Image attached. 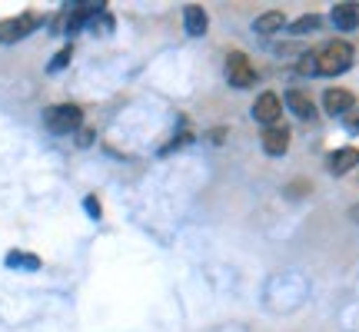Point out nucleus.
<instances>
[{"label": "nucleus", "instance_id": "nucleus-1", "mask_svg": "<svg viewBox=\"0 0 359 332\" xmlns=\"http://www.w3.org/2000/svg\"><path fill=\"white\" fill-rule=\"evenodd\" d=\"M356 60V50L349 40H326L320 50H313V64H316V74L320 77H339L346 74Z\"/></svg>", "mask_w": 359, "mask_h": 332}, {"label": "nucleus", "instance_id": "nucleus-2", "mask_svg": "<svg viewBox=\"0 0 359 332\" xmlns=\"http://www.w3.org/2000/svg\"><path fill=\"white\" fill-rule=\"evenodd\" d=\"M80 123H83V110L77 103H57L43 113V127L50 130L53 137H67V133L80 130Z\"/></svg>", "mask_w": 359, "mask_h": 332}, {"label": "nucleus", "instance_id": "nucleus-3", "mask_svg": "<svg viewBox=\"0 0 359 332\" xmlns=\"http://www.w3.org/2000/svg\"><path fill=\"white\" fill-rule=\"evenodd\" d=\"M40 24H43V17L34 11L7 17V20H0V43H17V40H24L27 34H34Z\"/></svg>", "mask_w": 359, "mask_h": 332}, {"label": "nucleus", "instance_id": "nucleus-4", "mask_svg": "<svg viewBox=\"0 0 359 332\" xmlns=\"http://www.w3.org/2000/svg\"><path fill=\"white\" fill-rule=\"evenodd\" d=\"M226 80L236 90H250L257 83V70H253V64H250V57L243 50L226 53Z\"/></svg>", "mask_w": 359, "mask_h": 332}, {"label": "nucleus", "instance_id": "nucleus-5", "mask_svg": "<svg viewBox=\"0 0 359 332\" xmlns=\"http://www.w3.org/2000/svg\"><path fill=\"white\" fill-rule=\"evenodd\" d=\"M253 120L257 123H263V127H276L280 123V116H283V103H280V97L273 93V90H266V93H259L257 97V103H253Z\"/></svg>", "mask_w": 359, "mask_h": 332}, {"label": "nucleus", "instance_id": "nucleus-6", "mask_svg": "<svg viewBox=\"0 0 359 332\" xmlns=\"http://www.w3.org/2000/svg\"><path fill=\"white\" fill-rule=\"evenodd\" d=\"M323 106H326V113L330 116H346L353 106H356V97L343 87H333L323 93Z\"/></svg>", "mask_w": 359, "mask_h": 332}, {"label": "nucleus", "instance_id": "nucleus-7", "mask_svg": "<svg viewBox=\"0 0 359 332\" xmlns=\"http://www.w3.org/2000/svg\"><path fill=\"white\" fill-rule=\"evenodd\" d=\"M263 150H266L269 156H283L286 150H290V130L283 127V123L266 127L263 130Z\"/></svg>", "mask_w": 359, "mask_h": 332}, {"label": "nucleus", "instance_id": "nucleus-8", "mask_svg": "<svg viewBox=\"0 0 359 332\" xmlns=\"http://www.w3.org/2000/svg\"><path fill=\"white\" fill-rule=\"evenodd\" d=\"M183 27H187L190 37H203L206 34L210 17H206V11L200 7V4H187V7H183Z\"/></svg>", "mask_w": 359, "mask_h": 332}, {"label": "nucleus", "instance_id": "nucleus-9", "mask_svg": "<svg viewBox=\"0 0 359 332\" xmlns=\"http://www.w3.org/2000/svg\"><path fill=\"white\" fill-rule=\"evenodd\" d=\"M330 173H336V177H343V173H349V170H356L359 166V150L356 146H343V150H336V153H330Z\"/></svg>", "mask_w": 359, "mask_h": 332}, {"label": "nucleus", "instance_id": "nucleus-10", "mask_svg": "<svg viewBox=\"0 0 359 332\" xmlns=\"http://www.w3.org/2000/svg\"><path fill=\"white\" fill-rule=\"evenodd\" d=\"M336 30H356L359 27V4H336L330 13Z\"/></svg>", "mask_w": 359, "mask_h": 332}, {"label": "nucleus", "instance_id": "nucleus-11", "mask_svg": "<svg viewBox=\"0 0 359 332\" xmlns=\"http://www.w3.org/2000/svg\"><path fill=\"white\" fill-rule=\"evenodd\" d=\"M286 106H290V113L299 116V120H313L316 116V106L309 100L303 90H286Z\"/></svg>", "mask_w": 359, "mask_h": 332}, {"label": "nucleus", "instance_id": "nucleus-12", "mask_svg": "<svg viewBox=\"0 0 359 332\" xmlns=\"http://www.w3.org/2000/svg\"><path fill=\"white\" fill-rule=\"evenodd\" d=\"M283 27H286V17H283L280 11H266V13H259L257 20H253V30H257V34H263V37H269V34H280Z\"/></svg>", "mask_w": 359, "mask_h": 332}, {"label": "nucleus", "instance_id": "nucleus-13", "mask_svg": "<svg viewBox=\"0 0 359 332\" xmlns=\"http://www.w3.org/2000/svg\"><path fill=\"white\" fill-rule=\"evenodd\" d=\"M320 27H323L320 13H306V17H299L296 24H290V34H293V37H303V34H313V30H320Z\"/></svg>", "mask_w": 359, "mask_h": 332}, {"label": "nucleus", "instance_id": "nucleus-14", "mask_svg": "<svg viewBox=\"0 0 359 332\" xmlns=\"http://www.w3.org/2000/svg\"><path fill=\"white\" fill-rule=\"evenodd\" d=\"M7 266H11V269H27V272H34V269L40 266V259H37V256H30V253H7Z\"/></svg>", "mask_w": 359, "mask_h": 332}, {"label": "nucleus", "instance_id": "nucleus-15", "mask_svg": "<svg viewBox=\"0 0 359 332\" xmlns=\"http://www.w3.org/2000/svg\"><path fill=\"white\" fill-rule=\"evenodd\" d=\"M343 120H346V127L353 130V133H359V110H356V106H353V110H349Z\"/></svg>", "mask_w": 359, "mask_h": 332}, {"label": "nucleus", "instance_id": "nucleus-16", "mask_svg": "<svg viewBox=\"0 0 359 332\" xmlns=\"http://www.w3.org/2000/svg\"><path fill=\"white\" fill-rule=\"evenodd\" d=\"M67 60H70V47H67V50H60V53H57V57H53L50 70H60V67H67Z\"/></svg>", "mask_w": 359, "mask_h": 332}, {"label": "nucleus", "instance_id": "nucleus-17", "mask_svg": "<svg viewBox=\"0 0 359 332\" xmlns=\"http://www.w3.org/2000/svg\"><path fill=\"white\" fill-rule=\"evenodd\" d=\"M87 209H90V213H93V216H100V203H97L93 196H90V200H87Z\"/></svg>", "mask_w": 359, "mask_h": 332}, {"label": "nucleus", "instance_id": "nucleus-18", "mask_svg": "<svg viewBox=\"0 0 359 332\" xmlns=\"http://www.w3.org/2000/svg\"><path fill=\"white\" fill-rule=\"evenodd\" d=\"M90 140H93V133H90V130H83V133H80V146H90Z\"/></svg>", "mask_w": 359, "mask_h": 332}, {"label": "nucleus", "instance_id": "nucleus-19", "mask_svg": "<svg viewBox=\"0 0 359 332\" xmlns=\"http://www.w3.org/2000/svg\"><path fill=\"white\" fill-rule=\"evenodd\" d=\"M210 137H213V143H223V137H226V130H213Z\"/></svg>", "mask_w": 359, "mask_h": 332}]
</instances>
